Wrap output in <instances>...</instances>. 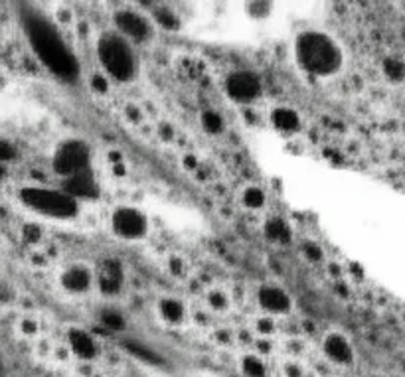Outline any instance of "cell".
Returning <instances> with one entry per match:
<instances>
[{
  "label": "cell",
  "instance_id": "obj_1",
  "mask_svg": "<svg viewBox=\"0 0 405 377\" xmlns=\"http://www.w3.org/2000/svg\"><path fill=\"white\" fill-rule=\"evenodd\" d=\"M22 22H24V30L32 44V50L36 52L40 62L60 79L74 81L79 75V62L70 46L65 44L64 38L60 36L54 24L34 10H24Z\"/></svg>",
  "mask_w": 405,
  "mask_h": 377
},
{
  "label": "cell",
  "instance_id": "obj_2",
  "mask_svg": "<svg viewBox=\"0 0 405 377\" xmlns=\"http://www.w3.org/2000/svg\"><path fill=\"white\" fill-rule=\"evenodd\" d=\"M296 60L309 74L332 75L340 69L342 52L323 32H304L296 40Z\"/></svg>",
  "mask_w": 405,
  "mask_h": 377
},
{
  "label": "cell",
  "instance_id": "obj_3",
  "mask_svg": "<svg viewBox=\"0 0 405 377\" xmlns=\"http://www.w3.org/2000/svg\"><path fill=\"white\" fill-rule=\"evenodd\" d=\"M97 55L103 67L119 81H129L137 72L135 54L127 40L119 34H103L97 42Z\"/></svg>",
  "mask_w": 405,
  "mask_h": 377
},
{
  "label": "cell",
  "instance_id": "obj_4",
  "mask_svg": "<svg viewBox=\"0 0 405 377\" xmlns=\"http://www.w3.org/2000/svg\"><path fill=\"white\" fill-rule=\"evenodd\" d=\"M20 198L34 212L52 215V218H60V220L74 218L77 213V203L70 193L65 192H55V190L32 186V188H24L20 192Z\"/></svg>",
  "mask_w": 405,
  "mask_h": 377
},
{
  "label": "cell",
  "instance_id": "obj_5",
  "mask_svg": "<svg viewBox=\"0 0 405 377\" xmlns=\"http://www.w3.org/2000/svg\"><path fill=\"white\" fill-rule=\"evenodd\" d=\"M54 170L65 180L89 170V148L82 140H67L55 150Z\"/></svg>",
  "mask_w": 405,
  "mask_h": 377
},
{
  "label": "cell",
  "instance_id": "obj_6",
  "mask_svg": "<svg viewBox=\"0 0 405 377\" xmlns=\"http://www.w3.org/2000/svg\"><path fill=\"white\" fill-rule=\"evenodd\" d=\"M111 225H113V231L119 235V237H125V240H138L147 233V218L145 213H140L138 210H133V208H119L117 212L113 213L111 218Z\"/></svg>",
  "mask_w": 405,
  "mask_h": 377
},
{
  "label": "cell",
  "instance_id": "obj_7",
  "mask_svg": "<svg viewBox=\"0 0 405 377\" xmlns=\"http://www.w3.org/2000/svg\"><path fill=\"white\" fill-rule=\"evenodd\" d=\"M226 89L233 101L249 103L257 99L261 93V81L255 74L251 72H233L226 79Z\"/></svg>",
  "mask_w": 405,
  "mask_h": 377
},
{
  "label": "cell",
  "instance_id": "obj_8",
  "mask_svg": "<svg viewBox=\"0 0 405 377\" xmlns=\"http://www.w3.org/2000/svg\"><path fill=\"white\" fill-rule=\"evenodd\" d=\"M115 24L125 36L133 38L137 42H147L152 36V26L148 24L145 16L133 10H121L115 14Z\"/></svg>",
  "mask_w": 405,
  "mask_h": 377
},
{
  "label": "cell",
  "instance_id": "obj_9",
  "mask_svg": "<svg viewBox=\"0 0 405 377\" xmlns=\"http://www.w3.org/2000/svg\"><path fill=\"white\" fill-rule=\"evenodd\" d=\"M65 193H70L72 198H85L91 200L99 196V184L97 178L93 176L91 170H85L82 174H75L65 180Z\"/></svg>",
  "mask_w": 405,
  "mask_h": 377
},
{
  "label": "cell",
  "instance_id": "obj_10",
  "mask_svg": "<svg viewBox=\"0 0 405 377\" xmlns=\"http://www.w3.org/2000/svg\"><path fill=\"white\" fill-rule=\"evenodd\" d=\"M259 303L261 306L267 310V313H287L289 308H291V298L287 295L283 288H279V286H271V285H265L261 286V291H259Z\"/></svg>",
  "mask_w": 405,
  "mask_h": 377
},
{
  "label": "cell",
  "instance_id": "obj_11",
  "mask_svg": "<svg viewBox=\"0 0 405 377\" xmlns=\"http://www.w3.org/2000/svg\"><path fill=\"white\" fill-rule=\"evenodd\" d=\"M324 351H326V356L332 361H336L340 366H350L352 361H354V351H352L350 342L346 340L344 336H340V334H331L324 340Z\"/></svg>",
  "mask_w": 405,
  "mask_h": 377
},
{
  "label": "cell",
  "instance_id": "obj_12",
  "mask_svg": "<svg viewBox=\"0 0 405 377\" xmlns=\"http://www.w3.org/2000/svg\"><path fill=\"white\" fill-rule=\"evenodd\" d=\"M70 346L77 358L82 359H93L97 356V344L93 340L87 332L83 330H72L70 332Z\"/></svg>",
  "mask_w": 405,
  "mask_h": 377
},
{
  "label": "cell",
  "instance_id": "obj_13",
  "mask_svg": "<svg viewBox=\"0 0 405 377\" xmlns=\"http://www.w3.org/2000/svg\"><path fill=\"white\" fill-rule=\"evenodd\" d=\"M123 283V269L117 261H107L101 269V276H99V288L107 295H113L121 288Z\"/></svg>",
  "mask_w": 405,
  "mask_h": 377
},
{
  "label": "cell",
  "instance_id": "obj_14",
  "mask_svg": "<svg viewBox=\"0 0 405 377\" xmlns=\"http://www.w3.org/2000/svg\"><path fill=\"white\" fill-rule=\"evenodd\" d=\"M62 283L72 293H83L91 286V273L85 267H72L64 273Z\"/></svg>",
  "mask_w": 405,
  "mask_h": 377
},
{
  "label": "cell",
  "instance_id": "obj_15",
  "mask_svg": "<svg viewBox=\"0 0 405 377\" xmlns=\"http://www.w3.org/2000/svg\"><path fill=\"white\" fill-rule=\"evenodd\" d=\"M271 120H273V125H275L277 129L285 130V133H293L301 125L299 115L293 109H287V107H279V109L273 111Z\"/></svg>",
  "mask_w": 405,
  "mask_h": 377
},
{
  "label": "cell",
  "instance_id": "obj_16",
  "mask_svg": "<svg viewBox=\"0 0 405 377\" xmlns=\"http://www.w3.org/2000/svg\"><path fill=\"white\" fill-rule=\"evenodd\" d=\"M265 231H267L269 240L279 241V243H289V241H291V230H289V225H287L283 220H279V218H273V220L269 221Z\"/></svg>",
  "mask_w": 405,
  "mask_h": 377
},
{
  "label": "cell",
  "instance_id": "obj_17",
  "mask_svg": "<svg viewBox=\"0 0 405 377\" xmlns=\"http://www.w3.org/2000/svg\"><path fill=\"white\" fill-rule=\"evenodd\" d=\"M160 314L165 316L168 322L176 324L184 318V308H182V304L178 303V300H172V298H165V300L160 303Z\"/></svg>",
  "mask_w": 405,
  "mask_h": 377
},
{
  "label": "cell",
  "instance_id": "obj_18",
  "mask_svg": "<svg viewBox=\"0 0 405 377\" xmlns=\"http://www.w3.org/2000/svg\"><path fill=\"white\" fill-rule=\"evenodd\" d=\"M243 373L248 377H265L267 369L263 366V361L257 358H245L243 359Z\"/></svg>",
  "mask_w": 405,
  "mask_h": 377
},
{
  "label": "cell",
  "instance_id": "obj_19",
  "mask_svg": "<svg viewBox=\"0 0 405 377\" xmlns=\"http://www.w3.org/2000/svg\"><path fill=\"white\" fill-rule=\"evenodd\" d=\"M202 123L210 133H221L223 130V119H221L218 113H213V111H206L204 113Z\"/></svg>",
  "mask_w": 405,
  "mask_h": 377
},
{
  "label": "cell",
  "instance_id": "obj_20",
  "mask_svg": "<svg viewBox=\"0 0 405 377\" xmlns=\"http://www.w3.org/2000/svg\"><path fill=\"white\" fill-rule=\"evenodd\" d=\"M243 200L251 208H261L263 202H265V196H263V192L259 188H248V192L243 193Z\"/></svg>",
  "mask_w": 405,
  "mask_h": 377
},
{
  "label": "cell",
  "instance_id": "obj_21",
  "mask_svg": "<svg viewBox=\"0 0 405 377\" xmlns=\"http://www.w3.org/2000/svg\"><path fill=\"white\" fill-rule=\"evenodd\" d=\"M101 322L109 328V330H121L123 326H125V320L121 318V314L117 313H103L101 316Z\"/></svg>",
  "mask_w": 405,
  "mask_h": 377
},
{
  "label": "cell",
  "instance_id": "obj_22",
  "mask_svg": "<svg viewBox=\"0 0 405 377\" xmlns=\"http://www.w3.org/2000/svg\"><path fill=\"white\" fill-rule=\"evenodd\" d=\"M157 20L165 28H170L174 30L178 28V20L174 18V12H168V10H157Z\"/></svg>",
  "mask_w": 405,
  "mask_h": 377
},
{
  "label": "cell",
  "instance_id": "obj_23",
  "mask_svg": "<svg viewBox=\"0 0 405 377\" xmlns=\"http://www.w3.org/2000/svg\"><path fill=\"white\" fill-rule=\"evenodd\" d=\"M127 348H129L133 354H137L138 358H143V359H147V361H150V364H157V356L152 354V351H148V350H145V348H137V344H127Z\"/></svg>",
  "mask_w": 405,
  "mask_h": 377
},
{
  "label": "cell",
  "instance_id": "obj_24",
  "mask_svg": "<svg viewBox=\"0 0 405 377\" xmlns=\"http://www.w3.org/2000/svg\"><path fill=\"white\" fill-rule=\"evenodd\" d=\"M386 72H387V75H389V77H396V79H399V77L404 75V65L399 64L397 60H387Z\"/></svg>",
  "mask_w": 405,
  "mask_h": 377
},
{
  "label": "cell",
  "instance_id": "obj_25",
  "mask_svg": "<svg viewBox=\"0 0 405 377\" xmlns=\"http://www.w3.org/2000/svg\"><path fill=\"white\" fill-rule=\"evenodd\" d=\"M16 157V150L9 140H0V160H12Z\"/></svg>",
  "mask_w": 405,
  "mask_h": 377
},
{
  "label": "cell",
  "instance_id": "obj_26",
  "mask_svg": "<svg viewBox=\"0 0 405 377\" xmlns=\"http://www.w3.org/2000/svg\"><path fill=\"white\" fill-rule=\"evenodd\" d=\"M91 85L97 89V91H105V81H103V77H93Z\"/></svg>",
  "mask_w": 405,
  "mask_h": 377
},
{
  "label": "cell",
  "instance_id": "obj_27",
  "mask_svg": "<svg viewBox=\"0 0 405 377\" xmlns=\"http://www.w3.org/2000/svg\"><path fill=\"white\" fill-rule=\"evenodd\" d=\"M2 174H4V168L0 166V178H2Z\"/></svg>",
  "mask_w": 405,
  "mask_h": 377
}]
</instances>
